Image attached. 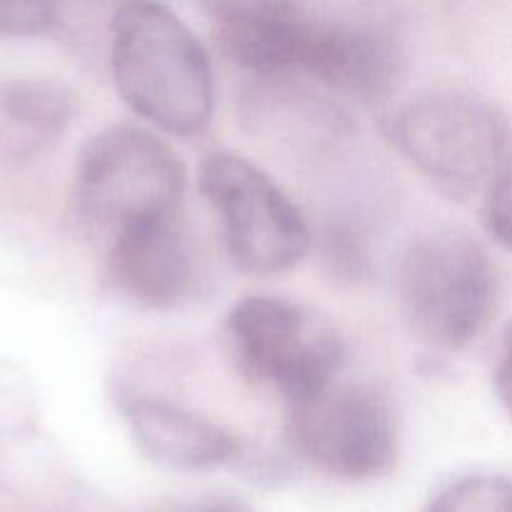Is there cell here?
I'll use <instances>...</instances> for the list:
<instances>
[{
  "label": "cell",
  "instance_id": "cell-1",
  "mask_svg": "<svg viewBox=\"0 0 512 512\" xmlns=\"http://www.w3.org/2000/svg\"><path fill=\"white\" fill-rule=\"evenodd\" d=\"M110 68L133 113L173 135H195L210 123L215 78L208 50L168 8L128 3L113 20Z\"/></svg>",
  "mask_w": 512,
  "mask_h": 512
},
{
  "label": "cell",
  "instance_id": "cell-2",
  "mask_svg": "<svg viewBox=\"0 0 512 512\" xmlns=\"http://www.w3.org/2000/svg\"><path fill=\"white\" fill-rule=\"evenodd\" d=\"M183 190L185 168L178 155L135 125L100 130L75 170V210L103 248L135 225L178 213Z\"/></svg>",
  "mask_w": 512,
  "mask_h": 512
},
{
  "label": "cell",
  "instance_id": "cell-3",
  "mask_svg": "<svg viewBox=\"0 0 512 512\" xmlns=\"http://www.w3.org/2000/svg\"><path fill=\"white\" fill-rule=\"evenodd\" d=\"M405 318L420 340L463 350L483 335L498 303V278L488 250L460 230L425 235L400 268Z\"/></svg>",
  "mask_w": 512,
  "mask_h": 512
},
{
  "label": "cell",
  "instance_id": "cell-4",
  "mask_svg": "<svg viewBox=\"0 0 512 512\" xmlns=\"http://www.w3.org/2000/svg\"><path fill=\"white\" fill-rule=\"evenodd\" d=\"M400 153L450 198H468L508 163V123L495 105L458 90L410 98L393 118Z\"/></svg>",
  "mask_w": 512,
  "mask_h": 512
},
{
  "label": "cell",
  "instance_id": "cell-5",
  "mask_svg": "<svg viewBox=\"0 0 512 512\" xmlns=\"http://www.w3.org/2000/svg\"><path fill=\"white\" fill-rule=\"evenodd\" d=\"M225 330L240 370L255 383L278 390L290 405L330 388L345 365L338 330L315 310L280 295L240 300Z\"/></svg>",
  "mask_w": 512,
  "mask_h": 512
},
{
  "label": "cell",
  "instance_id": "cell-6",
  "mask_svg": "<svg viewBox=\"0 0 512 512\" xmlns=\"http://www.w3.org/2000/svg\"><path fill=\"white\" fill-rule=\"evenodd\" d=\"M200 190L218 215L225 248L240 270L278 275L308 255L310 230L300 208L243 155H210L200 170Z\"/></svg>",
  "mask_w": 512,
  "mask_h": 512
},
{
  "label": "cell",
  "instance_id": "cell-7",
  "mask_svg": "<svg viewBox=\"0 0 512 512\" xmlns=\"http://www.w3.org/2000/svg\"><path fill=\"white\" fill-rule=\"evenodd\" d=\"M288 440L303 463L328 478L365 483L388 473L398 458L393 405L370 385H340L290 405Z\"/></svg>",
  "mask_w": 512,
  "mask_h": 512
},
{
  "label": "cell",
  "instance_id": "cell-8",
  "mask_svg": "<svg viewBox=\"0 0 512 512\" xmlns=\"http://www.w3.org/2000/svg\"><path fill=\"white\" fill-rule=\"evenodd\" d=\"M115 290L145 310H173L193 293L195 260L178 213L148 220L105 245Z\"/></svg>",
  "mask_w": 512,
  "mask_h": 512
},
{
  "label": "cell",
  "instance_id": "cell-9",
  "mask_svg": "<svg viewBox=\"0 0 512 512\" xmlns=\"http://www.w3.org/2000/svg\"><path fill=\"white\" fill-rule=\"evenodd\" d=\"M285 78H310L338 93L378 98L395 80V53L368 30L293 20Z\"/></svg>",
  "mask_w": 512,
  "mask_h": 512
},
{
  "label": "cell",
  "instance_id": "cell-10",
  "mask_svg": "<svg viewBox=\"0 0 512 512\" xmlns=\"http://www.w3.org/2000/svg\"><path fill=\"white\" fill-rule=\"evenodd\" d=\"M133 443L150 463L180 473H200L233 463L240 440L205 415L158 398H128L123 403Z\"/></svg>",
  "mask_w": 512,
  "mask_h": 512
},
{
  "label": "cell",
  "instance_id": "cell-11",
  "mask_svg": "<svg viewBox=\"0 0 512 512\" xmlns=\"http://www.w3.org/2000/svg\"><path fill=\"white\" fill-rule=\"evenodd\" d=\"M0 108L20 128L45 140L58 138L75 113L70 90L40 78L8 80L0 85Z\"/></svg>",
  "mask_w": 512,
  "mask_h": 512
},
{
  "label": "cell",
  "instance_id": "cell-12",
  "mask_svg": "<svg viewBox=\"0 0 512 512\" xmlns=\"http://www.w3.org/2000/svg\"><path fill=\"white\" fill-rule=\"evenodd\" d=\"M425 512H512L508 478L470 475L448 485Z\"/></svg>",
  "mask_w": 512,
  "mask_h": 512
},
{
  "label": "cell",
  "instance_id": "cell-13",
  "mask_svg": "<svg viewBox=\"0 0 512 512\" xmlns=\"http://www.w3.org/2000/svg\"><path fill=\"white\" fill-rule=\"evenodd\" d=\"M53 20V0H0V35L5 38H33L50 30Z\"/></svg>",
  "mask_w": 512,
  "mask_h": 512
},
{
  "label": "cell",
  "instance_id": "cell-14",
  "mask_svg": "<svg viewBox=\"0 0 512 512\" xmlns=\"http://www.w3.org/2000/svg\"><path fill=\"white\" fill-rule=\"evenodd\" d=\"M485 230L490 238L505 250L512 240V188H510V160L495 173L488 183V198H485Z\"/></svg>",
  "mask_w": 512,
  "mask_h": 512
},
{
  "label": "cell",
  "instance_id": "cell-15",
  "mask_svg": "<svg viewBox=\"0 0 512 512\" xmlns=\"http://www.w3.org/2000/svg\"><path fill=\"white\" fill-rule=\"evenodd\" d=\"M220 25L245 23V20L280 18L293 13V0H200Z\"/></svg>",
  "mask_w": 512,
  "mask_h": 512
},
{
  "label": "cell",
  "instance_id": "cell-16",
  "mask_svg": "<svg viewBox=\"0 0 512 512\" xmlns=\"http://www.w3.org/2000/svg\"><path fill=\"white\" fill-rule=\"evenodd\" d=\"M158 512H253L248 503L238 498H230V495H210V498L190 500V503L173 505V508H165Z\"/></svg>",
  "mask_w": 512,
  "mask_h": 512
},
{
  "label": "cell",
  "instance_id": "cell-17",
  "mask_svg": "<svg viewBox=\"0 0 512 512\" xmlns=\"http://www.w3.org/2000/svg\"><path fill=\"white\" fill-rule=\"evenodd\" d=\"M512 348H510V335H505L503 343V358L500 365H495V390H498L500 400H503L505 408H510L512 400Z\"/></svg>",
  "mask_w": 512,
  "mask_h": 512
}]
</instances>
